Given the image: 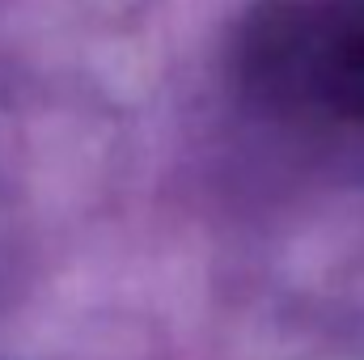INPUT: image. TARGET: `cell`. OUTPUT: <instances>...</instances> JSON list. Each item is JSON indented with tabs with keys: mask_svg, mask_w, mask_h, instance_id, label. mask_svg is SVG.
I'll return each mask as SVG.
<instances>
[{
	"mask_svg": "<svg viewBox=\"0 0 364 360\" xmlns=\"http://www.w3.org/2000/svg\"><path fill=\"white\" fill-rule=\"evenodd\" d=\"M237 77L279 115L364 132V0H259L237 26Z\"/></svg>",
	"mask_w": 364,
	"mask_h": 360,
	"instance_id": "cell-1",
	"label": "cell"
}]
</instances>
